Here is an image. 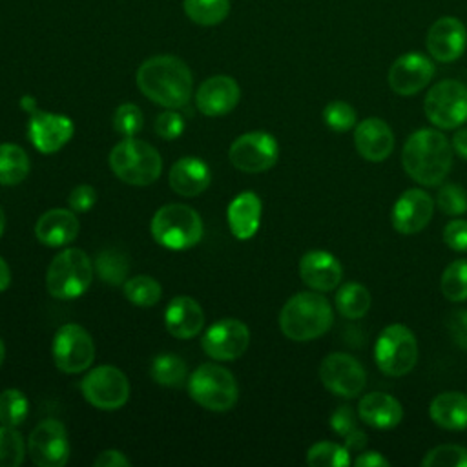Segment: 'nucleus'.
<instances>
[{
    "label": "nucleus",
    "instance_id": "23",
    "mask_svg": "<svg viewBox=\"0 0 467 467\" xmlns=\"http://www.w3.org/2000/svg\"><path fill=\"white\" fill-rule=\"evenodd\" d=\"M164 325L173 337L192 339L201 332L204 325V312L195 299L188 296H177L168 303L164 310Z\"/></svg>",
    "mask_w": 467,
    "mask_h": 467
},
{
    "label": "nucleus",
    "instance_id": "48",
    "mask_svg": "<svg viewBox=\"0 0 467 467\" xmlns=\"http://www.w3.org/2000/svg\"><path fill=\"white\" fill-rule=\"evenodd\" d=\"M95 467H128L131 465V462L126 458L124 452L117 451V449H108L102 451L95 460H93Z\"/></svg>",
    "mask_w": 467,
    "mask_h": 467
},
{
    "label": "nucleus",
    "instance_id": "50",
    "mask_svg": "<svg viewBox=\"0 0 467 467\" xmlns=\"http://www.w3.org/2000/svg\"><path fill=\"white\" fill-rule=\"evenodd\" d=\"M343 440H345V447L348 449V452H361L367 445V434L361 429L347 434Z\"/></svg>",
    "mask_w": 467,
    "mask_h": 467
},
{
    "label": "nucleus",
    "instance_id": "35",
    "mask_svg": "<svg viewBox=\"0 0 467 467\" xmlns=\"http://www.w3.org/2000/svg\"><path fill=\"white\" fill-rule=\"evenodd\" d=\"M306 463L312 467H343L350 463V452L345 445L317 441L308 449Z\"/></svg>",
    "mask_w": 467,
    "mask_h": 467
},
{
    "label": "nucleus",
    "instance_id": "2",
    "mask_svg": "<svg viewBox=\"0 0 467 467\" xmlns=\"http://www.w3.org/2000/svg\"><path fill=\"white\" fill-rule=\"evenodd\" d=\"M401 162L412 181L423 186H436L452 166V146L441 131L421 128L405 140Z\"/></svg>",
    "mask_w": 467,
    "mask_h": 467
},
{
    "label": "nucleus",
    "instance_id": "38",
    "mask_svg": "<svg viewBox=\"0 0 467 467\" xmlns=\"http://www.w3.org/2000/svg\"><path fill=\"white\" fill-rule=\"evenodd\" d=\"M95 268L102 281L111 283V285H120V283H124V277L128 275L130 265H128L126 255H122L120 252L104 250L102 254H99Z\"/></svg>",
    "mask_w": 467,
    "mask_h": 467
},
{
    "label": "nucleus",
    "instance_id": "4",
    "mask_svg": "<svg viewBox=\"0 0 467 467\" xmlns=\"http://www.w3.org/2000/svg\"><path fill=\"white\" fill-rule=\"evenodd\" d=\"M109 168L113 173L131 186H148L155 182L162 171L159 151L146 140L124 137L109 151Z\"/></svg>",
    "mask_w": 467,
    "mask_h": 467
},
{
    "label": "nucleus",
    "instance_id": "26",
    "mask_svg": "<svg viewBox=\"0 0 467 467\" xmlns=\"http://www.w3.org/2000/svg\"><path fill=\"white\" fill-rule=\"evenodd\" d=\"M358 416L368 427L374 429H392L403 418L401 403L385 392H370L365 394L358 403Z\"/></svg>",
    "mask_w": 467,
    "mask_h": 467
},
{
    "label": "nucleus",
    "instance_id": "24",
    "mask_svg": "<svg viewBox=\"0 0 467 467\" xmlns=\"http://www.w3.org/2000/svg\"><path fill=\"white\" fill-rule=\"evenodd\" d=\"M212 181L208 164L199 157H182L170 168V188L182 197H195L202 193Z\"/></svg>",
    "mask_w": 467,
    "mask_h": 467
},
{
    "label": "nucleus",
    "instance_id": "14",
    "mask_svg": "<svg viewBox=\"0 0 467 467\" xmlns=\"http://www.w3.org/2000/svg\"><path fill=\"white\" fill-rule=\"evenodd\" d=\"M27 452L38 467H62L69 458L67 431L58 420L40 421L29 434Z\"/></svg>",
    "mask_w": 467,
    "mask_h": 467
},
{
    "label": "nucleus",
    "instance_id": "15",
    "mask_svg": "<svg viewBox=\"0 0 467 467\" xmlns=\"http://www.w3.org/2000/svg\"><path fill=\"white\" fill-rule=\"evenodd\" d=\"M250 343V330L239 319H219L202 336L201 345L206 356L217 361H232L244 354Z\"/></svg>",
    "mask_w": 467,
    "mask_h": 467
},
{
    "label": "nucleus",
    "instance_id": "34",
    "mask_svg": "<svg viewBox=\"0 0 467 467\" xmlns=\"http://www.w3.org/2000/svg\"><path fill=\"white\" fill-rule=\"evenodd\" d=\"M440 288H441V294L452 303H462L467 299V261L465 259L452 261L443 270L440 279Z\"/></svg>",
    "mask_w": 467,
    "mask_h": 467
},
{
    "label": "nucleus",
    "instance_id": "11",
    "mask_svg": "<svg viewBox=\"0 0 467 467\" xmlns=\"http://www.w3.org/2000/svg\"><path fill=\"white\" fill-rule=\"evenodd\" d=\"M53 361L58 370L77 374L86 370L95 359V343L86 328L77 323L62 325L51 345Z\"/></svg>",
    "mask_w": 467,
    "mask_h": 467
},
{
    "label": "nucleus",
    "instance_id": "1",
    "mask_svg": "<svg viewBox=\"0 0 467 467\" xmlns=\"http://www.w3.org/2000/svg\"><path fill=\"white\" fill-rule=\"evenodd\" d=\"M135 78L142 95L166 109L186 106L193 91L188 66L173 55H157L144 60Z\"/></svg>",
    "mask_w": 467,
    "mask_h": 467
},
{
    "label": "nucleus",
    "instance_id": "37",
    "mask_svg": "<svg viewBox=\"0 0 467 467\" xmlns=\"http://www.w3.org/2000/svg\"><path fill=\"white\" fill-rule=\"evenodd\" d=\"M26 443L16 427H0V467H18L24 462Z\"/></svg>",
    "mask_w": 467,
    "mask_h": 467
},
{
    "label": "nucleus",
    "instance_id": "20",
    "mask_svg": "<svg viewBox=\"0 0 467 467\" xmlns=\"http://www.w3.org/2000/svg\"><path fill=\"white\" fill-rule=\"evenodd\" d=\"M241 99V88L228 75L206 78L195 93V106L206 117H221L230 113Z\"/></svg>",
    "mask_w": 467,
    "mask_h": 467
},
{
    "label": "nucleus",
    "instance_id": "10",
    "mask_svg": "<svg viewBox=\"0 0 467 467\" xmlns=\"http://www.w3.org/2000/svg\"><path fill=\"white\" fill-rule=\"evenodd\" d=\"M80 390L86 401L100 410L120 409L130 398L128 378L113 365H100L89 370L80 381Z\"/></svg>",
    "mask_w": 467,
    "mask_h": 467
},
{
    "label": "nucleus",
    "instance_id": "22",
    "mask_svg": "<svg viewBox=\"0 0 467 467\" xmlns=\"http://www.w3.org/2000/svg\"><path fill=\"white\" fill-rule=\"evenodd\" d=\"M299 275L312 290L328 292L339 285L343 268L332 254L325 250H310L299 261Z\"/></svg>",
    "mask_w": 467,
    "mask_h": 467
},
{
    "label": "nucleus",
    "instance_id": "31",
    "mask_svg": "<svg viewBox=\"0 0 467 467\" xmlns=\"http://www.w3.org/2000/svg\"><path fill=\"white\" fill-rule=\"evenodd\" d=\"M184 13L199 26H217L230 13V0H182Z\"/></svg>",
    "mask_w": 467,
    "mask_h": 467
},
{
    "label": "nucleus",
    "instance_id": "16",
    "mask_svg": "<svg viewBox=\"0 0 467 467\" xmlns=\"http://www.w3.org/2000/svg\"><path fill=\"white\" fill-rule=\"evenodd\" d=\"M434 77V64L421 53H405L398 57L389 69V86L401 97L416 95Z\"/></svg>",
    "mask_w": 467,
    "mask_h": 467
},
{
    "label": "nucleus",
    "instance_id": "39",
    "mask_svg": "<svg viewBox=\"0 0 467 467\" xmlns=\"http://www.w3.org/2000/svg\"><path fill=\"white\" fill-rule=\"evenodd\" d=\"M425 467H467V449L462 445H438L421 460Z\"/></svg>",
    "mask_w": 467,
    "mask_h": 467
},
{
    "label": "nucleus",
    "instance_id": "53",
    "mask_svg": "<svg viewBox=\"0 0 467 467\" xmlns=\"http://www.w3.org/2000/svg\"><path fill=\"white\" fill-rule=\"evenodd\" d=\"M4 228H5V213H4V210H2V206H0V237H2V234H4Z\"/></svg>",
    "mask_w": 467,
    "mask_h": 467
},
{
    "label": "nucleus",
    "instance_id": "49",
    "mask_svg": "<svg viewBox=\"0 0 467 467\" xmlns=\"http://www.w3.org/2000/svg\"><path fill=\"white\" fill-rule=\"evenodd\" d=\"M354 465L358 467H387L389 460L383 458L379 452L376 451H361L359 456L354 460Z\"/></svg>",
    "mask_w": 467,
    "mask_h": 467
},
{
    "label": "nucleus",
    "instance_id": "18",
    "mask_svg": "<svg viewBox=\"0 0 467 467\" xmlns=\"http://www.w3.org/2000/svg\"><path fill=\"white\" fill-rule=\"evenodd\" d=\"M434 213L432 197L420 188L405 190L392 206V226L403 235H412L423 230Z\"/></svg>",
    "mask_w": 467,
    "mask_h": 467
},
{
    "label": "nucleus",
    "instance_id": "17",
    "mask_svg": "<svg viewBox=\"0 0 467 467\" xmlns=\"http://www.w3.org/2000/svg\"><path fill=\"white\" fill-rule=\"evenodd\" d=\"M75 124L69 117L33 109L27 124L29 140L42 153H55L69 142L73 137Z\"/></svg>",
    "mask_w": 467,
    "mask_h": 467
},
{
    "label": "nucleus",
    "instance_id": "41",
    "mask_svg": "<svg viewBox=\"0 0 467 467\" xmlns=\"http://www.w3.org/2000/svg\"><path fill=\"white\" fill-rule=\"evenodd\" d=\"M436 204L447 215H462L467 212V192L454 182L443 184L438 190Z\"/></svg>",
    "mask_w": 467,
    "mask_h": 467
},
{
    "label": "nucleus",
    "instance_id": "13",
    "mask_svg": "<svg viewBox=\"0 0 467 467\" xmlns=\"http://www.w3.org/2000/svg\"><path fill=\"white\" fill-rule=\"evenodd\" d=\"M319 379L332 394L356 398L367 385V372L354 356L332 352L319 365Z\"/></svg>",
    "mask_w": 467,
    "mask_h": 467
},
{
    "label": "nucleus",
    "instance_id": "33",
    "mask_svg": "<svg viewBox=\"0 0 467 467\" xmlns=\"http://www.w3.org/2000/svg\"><path fill=\"white\" fill-rule=\"evenodd\" d=\"M124 296L137 306H153L162 296L161 285L150 275H135L124 281Z\"/></svg>",
    "mask_w": 467,
    "mask_h": 467
},
{
    "label": "nucleus",
    "instance_id": "9",
    "mask_svg": "<svg viewBox=\"0 0 467 467\" xmlns=\"http://www.w3.org/2000/svg\"><path fill=\"white\" fill-rule=\"evenodd\" d=\"M425 117L440 130H452L467 120V86L445 78L436 82L423 100Z\"/></svg>",
    "mask_w": 467,
    "mask_h": 467
},
{
    "label": "nucleus",
    "instance_id": "21",
    "mask_svg": "<svg viewBox=\"0 0 467 467\" xmlns=\"http://www.w3.org/2000/svg\"><path fill=\"white\" fill-rule=\"evenodd\" d=\"M354 144L358 153L365 161L381 162L394 150V133L385 120L378 117H368L356 126Z\"/></svg>",
    "mask_w": 467,
    "mask_h": 467
},
{
    "label": "nucleus",
    "instance_id": "8",
    "mask_svg": "<svg viewBox=\"0 0 467 467\" xmlns=\"http://www.w3.org/2000/svg\"><path fill=\"white\" fill-rule=\"evenodd\" d=\"M378 368L387 376H405L418 361V341L412 330L401 323L389 325L381 330L374 345Z\"/></svg>",
    "mask_w": 467,
    "mask_h": 467
},
{
    "label": "nucleus",
    "instance_id": "12",
    "mask_svg": "<svg viewBox=\"0 0 467 467\" xmlns=\"http://www.w3.org/2000/svg\"><path fill=\"white\" fill-rule=\"evenodd\" d=\"M279 157L277 140L266 131H248L237 137L230 150L228 159L234 168L244 173H261L270 170Z\"/></svg>",
    "mask_w": 467,
    "mask_h": 467
},
{
    "label": "nucleus",
    "instance_id": "52",
    "mask_svg": "<svg viewBox=\"0 0 467 467\" xmlns=\"http://www.w3.org/2000/svg\"><path fill=\"white\" fill-rule=\"evenodd\" d=\"M11 283V270L4 257H0V292H4Z\"/></svg>",
    "mask_w": 467,
    "mask_h": 467
},
{
    "label": "nucleus",
    "instance_id": "25",
    "mask_svg": "<svg viewBox=\"0 0 467 467\" xmlns=\"http://www.w3.org/2000/svg\"><path fill=\"white\" fill-rule=\"evenodd\" d=\"M78 230L77 215L66 208L47 210L35 224V235L46 246H64L78 235Z\"/></svg>",
    "mask_w": 467,
    "mask_h": 467
},
{
    "label": "nucleus",
    "instance_id": "5",
    "mask_svg": "<svg viewBox=\"0 0 467 467\" xmlns=\"http://www.w3.org/2000/svg\"><path fill=\"white\" fill-rule=\"evenodd\" d=\"M151 237L164 248L188 250L202 237L201 215L188 204L170 202L161 206L150 224Z\"/></svg>",
    "mask_w": 467,
    "mask_h": 467
},
{
    "label": "nucleus",
    "instance_id": "43",
    "mask_svg": "<svg viewBox=\"0 0 467 467\" xmlns=\"http://www.w3.org/2000/svg\"><path fill=\"white\" fill-rule=\"evenodd\" d=\"M155 131L159 137L171 140L177 139L184 131V119L175 109L162 111L155 120Z\"/></svg>",
    "mask_w": 467,
    "mask_h": 467
},
{
    "label": "nucleus",
    "instance_id": "27",
    "mask_svg": "<svg viewBox=\"0 0 467 467\" xmlns=\"http://www.w3.org/2000/svg\"><path fill=\"white\" fill-rule=\"evenodd\" d=\"M261 199L254 192H243L228 204V224L234 237L246 241L255 235L261 223Z\"/></svg>",
    "mask_w": 467,
    "mask_h": 467
},
{
    "label": "nucleus",
    "instance_id": "42",
    "mask_svg": "<svg viewBox=\"0 0 467 467\" xmlns=\"http://www.w3.org/2000/svg\"><path fill=\"white\" fill-rule=\"evenodd\" d=\"M113 128L122 137H135L142 128V111L131 102H124L115 109Z\"/></svg>",
    "mask_w": 467,
    "mask_h": 467
},
{
    "label": "nucleus",
    "instance_id": "30",
    "mask_svg": "<svg viewBox=\"0 0 467 467\" xmlns=\"http://www.w3.org/2000/svg\"><path fill=\"white\" fill-rule=\"evenodd\" d=\"M370 294L359 283H347L336 292V308L347 319H359L368 312Z\"/></svg>",
    "mask_w": 467,
    "mask_h": 467
},
{
    "label": "nucleus",
    "instance_id": "46",
    "mask_svg": "<svg viewBox=\"0 0 467 467\" xmlns=\"http://www.w3.org/2000/svg\"><path fill=\"white\" fill-rule=\"evenodd\" d=\"M97 202V192L91 184H78L71 190L67 197V204L73 212H88Z\"/></svg>",
    "mask_w": 467,
    "mask_h": 467
},
{
    "label": "nucleus",
    "instance_id": "40",
    "mask_svg": "<svg viewBox=\"0 0 467 467\" xmlns=\"http://www.w3.org/2000/svg\"><path fill=\"white\" fill-rule=\"evenodd\" d=\"M323 120L330 130L343 133V131H348L350 128H354L356 111L345 100H332L323 109Z\"/></svg>",
    "mask_w": 467,
    "mask_h": 467
},
{
    "label": "nucleus",
    "instance_id": "44",
    "mask_svg": "<svg viewBox=\"0 0 467 467\" xmlns=\"http://www.w3.org/2000/svg\"><path fill=\"white\" fill-rule=\"evenodd\" d=\"M443 243L454 252H467V221L452 219L443 228Z\"/></svg>",
    "mask_w": 467,
    "mask_h": 467
},
{
    "label": "nucleus",
    "instance_id": "7",
    "mask_svg": "<svg viewBox=\"0 0 467 467\" xmlns=\"http://www.w3.org/2000/svg\"><path fill=\"white\" fill-rule=\"evenodd\" d=\"M188 392L197 405L213 412L230 410L239 398V387L234 374L213 363H204L190 374Z\"/></svg>",
    "mask_w": 467,
    "mask_h": 467
},
{
    "label": "nucleus",
    "instance_id": "51",
    "mask_svg": "<svg viewBox=\"0 0 467 467\" xmlns=\"http://www.w3.org/2000/svg\"><path fill=\"white\" fill-rule=\"evenodd\" d=\"M452 150L467 161V128H462L452 135Z\"/></svg>",
    "mask_w": 467,
    "mask_h": 467
},
{
    "label": "nucleus",
    "instance_id": "45",
    "mask_svg": "<svg viewBox=\"0 0 467 467\" xmlns=\"http://www.w3.org/2000/svg\"><path fill=\"white\" fill-rule=\"evenodd\" d=\"M330 429L339 434L341 438H345L347 434L358 431V414L348 407V405H341L337 407L332 416H330Z\"/></svg>",
    "mask_w": 467,
    "mask_h": 467
},
{
    "label": "nucleus",
    "instance_id": "3",
    "mask_svg": "<svg viewBox=\"0 0 467 467\" xmlns=\"http://www.w3.org/2000/svg\"><path fill=\"white\" fill-rule=\"evenodd\" d=\"M332 321V306L317 290L292 296L279 312V328L294 341H310L323 336Z\"/></svg>",
    "mask_w": 467,
    "mask_h": 467
},
{
    "label": "nucleus",
    "instance_id": "36",
    "mask_svg": "<svg viewBox=\"0 0 467 467\" xmlns=\"http://www.w3.org/2000/svg\"><path fill=\"white\" fill-rule=\"evenodd\" d=\"M29 412L27 398L18 389H5L0 392V423L18 427L26 421Z\"/></svg>",
    "mask_w": 467,
    "mask_h": 467
},
{
    "label": "nucleus",
    "instance_id": "32",
    "mask_svg": "<svg viewBox=\"0 0 467 467\" xmlns=\"http://www.w3.org/2000/svg\"><path fill=\"white\" fill-rule=\"evenodd\" d=\"M150 374L159 385L179 387L186 379V363L175 354H161L151 361Z\"/></svg>",
    "mask_w": 467,
    "mask_h": 467
},
{
    "label": "nucleus",
    "instance_id": "19",
    "mask_svg": "<svg viewBox=\"0 0 467 467\" xmlns=\"http://www.w3.org/2000/svg\"><path fill=\"white\" fill-rule=\"evenodd\" d=\"M425 46L434 60L452 62L465 51L467 27L456 16H441L429 27Z\"/></svg>",
    "mask_w": 467,
    "mask_h": 467
},
{
    "label": "nucleus",
    "instance_id": "29",
    "mask_svg": "<svg viewBox=\"0 0 467 467\" xmlns=\"http://www.w3.org/2000/svg\"><path fill=\"white\" fill-rule=\"evenodd\" d=\"M29 157L26 150L15 142L0 144V184L15 186L29 173Z\"/></svg>",
    "mask_w": 467,
    "mask_h": 467
},
{
    "label": "nucleus",
    "instance_id": "47",
    "mask_svg": "<svg viewBox=\"0 0 467 467\" xmlns=\"http://www.w3.org/2000/svg\"><path fill=\"white\" fill-rule=\"evenodd\" d=\"M451 339L463 350H467V310H454L447 319Z\"/></svg>",
    "mask_w": 467,
    "mask_h": 467
},
{
    "label": "nucleus",
    "instance_id": "28",
    "mask_svg": "<svg viewBox=\"0 0 467 467\" xmlns=\"http://www.w3.org/2000/svg\"><path fill=\"white\" fill-rule=\"evenodd\" d=\"M431 420L447 431L467 429V394L449 390L438 394L429 405Z\"/></svg>",
    "mask_w": 467,
    "mask_h": 467
},
{
    "label": "nucleus",
    "instance_id": "6",
    "mask_svg": "<svg viewBox=\"0 0 467 467\" xmlns=\"http://www.w3.org/2000/svg\"><path fill=\"white\" fill-rule=\"evenodd\" d=\"M93 281V263L80 248H66L53 257L46 272L47 292L57 299L82 296Z\"/></svg>",
    "mask_w": 467,
    "mask_h": 467
},
{
    "label": "nucleus",
    "instance_id": "54",
    "mask_svg": "<svg viewBox=\"0 0 467 467\" xmlns=\"http://www.w3.org/2000/svg\"><path fill=\"white\" fill-rule=\"evenodd\" d=\"M4 358H5V347H4V341L0 339V365H2Z\"/></svg>",
    "mask_w": 467,
    "mask_h": 467
}]
</instances>
